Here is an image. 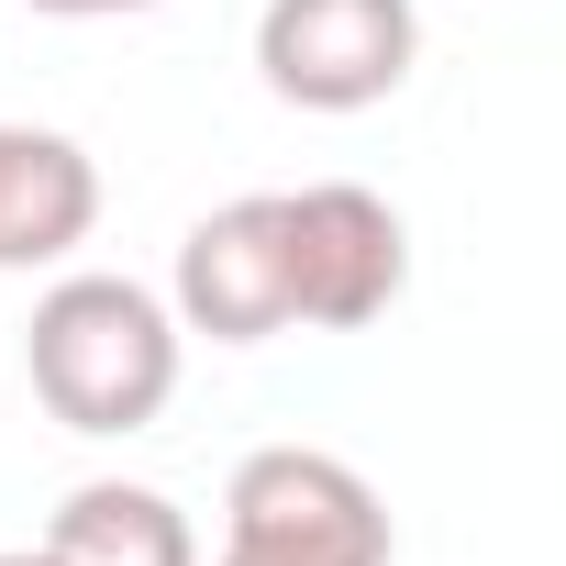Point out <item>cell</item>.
<instances>
[{"label": "cell", "mask_w": 566, "mask_h": 566, "mask_svg": "<svg viewBox=\"0 0 566 566\" xmlns=\"http://www.w3.org/2000/svg\"><path fill=\"white\" fill-rule=\"evenodd\" d=\"M45 23H123V12H167V0H23Z\"/></svg>", "instance_id": "obj_8"}, {"label": "cell", "mask_w": 566, "mask_h": 566, "mask_svg": "<svg viewBox=\"0 0 566 566\" xmlns=\"http://www.w3.org/2000/svg\"><path fill=\"white\" fill-rule=\"evenodd\" d=\"M101 222V167L56 123H0V277H34L78 255Z\"/></svg>", "instance_id": "obj_6"}, {"label": "cell", "mask_w": 566, "mask_h": 566, "mask_svg": "<svg viewBox=\"0 0 566 566\" xmlns=\"http://www.w3.org/2000/svg\"><path fill=\"white\" fill-rule=\"evenodd\" d=\"M389 500L367 489V467L323 455V444H255L222 489V555L211 566H389Z\"/></svg>", "instance_id": "obj_2"}, {"label": "cell", "mask_w": 566, "mask_h": 566, "mask_svg": "<svg viewBox=\"0 0 566 566\" xmlns=\"http://www.w3.org/2000/svg\"><path fill=\"white\" fill-rule=\"evenodd\" d=\"M23 378L67 433H145L178 400V312L145 290V277L78 266L34 301L23 323Z\"/></svg>", "instance_id": "obj_1"}, {"label": "cell", "mask_w": 566, "mask_h": 566, "mask_svg": "<svg viewBox=\"0 0 566 566\" xmlns=\"http://www.w3.org/2000/svg\"><path fill=\"white\" fill-rule=\"evenodd\" d=\"M0 566H56V555H45V544H12V555H0Z\"/></svg>", "instance_id": "obj_9"}, {"label": "cell", "mask_w": 566, "mask_h": 566, "mask_svg": "<svg viewBox=\"0 0 566 566\" xmlns=\"http://www.w3.org/2000/svg\"><path fill=\"white\" fill-rule=\"evenodd\" d=\"M277 244H290V334H367L411 290V222L356 178L277 189Z\"/></svg>", "instance_id": "obj_3"}, {"label": "cell", "mask_w": 566, "mask_h": 566, "mask_svg": "<svg viewBox=\"0 0 566 566\" xmlns=\"http://www.w3.org/2000/svg\"><path fill=\"white\" fill-rule=\"evenodd\" d=\"M45 555L56 566H200V533L145 478H78L45 522Z\"/></svg>", "instance_id": "obj_7"}, {"label": "cell", "mask_w": 566, "mask_h": 566, "mask_svg": "<svg viewBox=\"0 0 566 566\" xmlns=\"http://www.w3.org/2000/svg\"><path fill=\"white\" fill-rule=\"evenodd\" d=\"M422 56L411 0H266L255 12V78L290 112H378L400 101Z\"/></svg>", "instance_id": "obj_4"}, {"label": "cell", "mask_w": 566, "mask_h": 566, "mask_svg": "<svg viewBox=\"0 0 566 566\" xmlns=\"http://www.w3.org/2000/svg\"><path fill=\"white\" fill-rule=\"evenodd\" d=\"M178 334L211 345H277L290 334V244H277V189H244L222 211H200L178 233V277H167Z\"/></svg>", "instance_id": "obj_5"}]
</instances>
